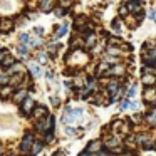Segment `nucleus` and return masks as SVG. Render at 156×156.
I'll return each instance as SVG.
<instances>
[{
	"instance_id": "20",
	"label": "nucleus",
	"mask_w": 156,
	"mask_h": 156,
	"mask_svg": "<svg viewBox=\"0 0 156 156\" xmlns=\"http://www.w3.org/2000/svg\"><path fill=\"white\" fill-rule=\"evenodd\" d=\"M128 108H131V99L126 98L124 101H122V104H121V109H128Z\"/></svg>"
},
{
	"instance_id": "14",
	"label": "nucleus",
	"mask_w": 156,
	"mask_h": 156,
	"mask_svg": "<svg viewBox=\"0 0 156 156\" xmlns=\"http://www.w3.org/2000/svg\"><path fill=\"white\" fill-rule=\"evenodd\" d=\"M118 144H119V139L114 138V136L106 139V146H108V148H112V146H118Z\"/></svg>"
},
{
	"instance_id": "8",
	"label": "nucleus",
	"mask_w": 156,
	"mask_h": 156,
	"mask_svg": "<svg viewBox=\"0 0 156 156\" xmlns=\"http://www.w3.org/2000/svg\"><path fill=\"white\" fill-rule=\"evenodd\" d=\"M144 119L149 126H156V111H149L148 114L144 116Z\"/></svg>"
},
{
	"instance_id": "22",
	"label": "nucleus",
	"mask_w": 156,
	"mask_h": 156,
	"mask_svg": "<svg viewBox=\"0 0 156 156\" xmlns=\"http://www.w3.org/2000/svg\"><path fill=\"white\" fill-rule=\"evenodd\" d=\"M34 30H35V34H37V35H42V34H44V29H42V27H35Z\"/></svg>"
},
{
	"instance_id": "28",
	"label": "nucleus",
	"mask_w": 156,
	"mask_h": 156,
	"mask_svg": "<svg viewBox=\"0 0 156 156\" xmlns=\"http://www.w3.org/2000/svg\"><path fill=\"white\" fill-rule=\"evenodd\" d=\"M47 77H49V79H54V74H52V71H47Z\"/></svg>"
},
{
	"instance_id": "9",
	"label": "nucleus",
	"mask_w": 156,
	"mask_h": 156,
	"mask_svg": "<svg viewBox=\"0 0 156 156\" xmlns=\"http://www.w3.org/2000/svg\"><path fill=\"white\" fill-rule=\"evenodd\" d=\"M54 2L55 0H42V4H41L42 12H51L52 7H54Z\"/></svg>"
},
{
	"instance_id": "6",
	"label": "nucleus",
	"mask_w": 156,
	"mask_h": 156,
	"mask_svg": "<svg viewBox=\"0 0 156 156\" xmlns=\"http://www.w3.org/2000/svg\"><path fill=\"white\" fill-rule=\"evenodd\" d=\"M106 89H108V92L111 94V98H112V96L118 94V91L121 89V82H119V81H111V82L108 84V87H106Z\"/></svg>"
},
{
	"instance_id": "16",
	"label": "nucleus",
	"mask_w": 156,
	"mask_h": 156,
	"mask_svg": "<svg viewBox=\"0 0 156 156\" xmlns=\"http://www.w3.org/2000/svg\"><path fill=\"white\" fill-rule=\"evenodd\" d=\"M20 42L24 44V47H25V45H29V44L32 42V39L29 37V34H22V35H20Z\"/></svg>"
},
{
	"instance_id": "17",
	"label": "nucleus",
	"mask_w": 156,
	"mask_h": 156,
	"mask_svg": "<svg viewBox=\"0 0 156 156\" xmlns=\"http://www.w3.org/2000/svg\"><path fill=\"white\" fill-rule=\"evenodd\" d=\"M24 98H27V92H25V91H19L17 94L14 96V99H15V101H17V102H20V101H22V99H24Z\"/></svg>"
},
{
	"instance_id": "15",
	"label": "nucleus",
	"mask_w": 156,
	"mask_h": 156,
	"mask_svg": "<svg viewBox=\"0 0 156 156\" xmlns=\"http://www.w3.org/2000/svg\"><path fill=\"white\" fill-rule=\"evenodd\" d=\"M66 34H67V24H64V25H62V27L59 29V32L54 35V37H55V39H59V37H62V35H66Z\"/></svg>"
},
{
	"instance_id": "4",
	"label": "nucleus",
	"mask_w": 156,
	"mask_h": 156,
	"mask_svg": "<svg viewBox=\"0 0 156 156\" xmlns=\"http://www.w3.org/2000/svg\"><path fill=\"white\" fill-rule=\"evenodd\" d=\"M86 151H87L89 154H92V153H101L102 151V141L101 139H94V141H91L87 144V148H86Z\"/></svg>"
},
{
	"instance_id": "19",
	"label": "nucleus",
	"mask_w": 156,
	"mask_h": 156,
	"mask_svg": "<svg viewBox=\"0 0 156 156\" xmlns=\"http://www.w3.org/2000/svg\"><path fill=\"white\" fill-rule=\"evenodd\" d=\"M10 64H14V57H10V55H7V57L2 61V66H10Z\"/></svg>"
},
{
	"instance_id": "7",
	"label": "nucleus",
	"mask_w": 156,
	"mask_h": 156,
	"mask_svg": "<svg viewBox=\"0 0 156 156\" xmlns=\"http://www.w3.org/2000/svg\"><path fill=\"white\" fill-rule=\"evenodd\" d=\"M32 108H34V99H32L30 96H27V98H25V101L22 102V111H24L25 114H29V112L32 111Z\"/></svg>"
},
{
	"instance_id": "33",
	"label": "nucleus",
	"mask_w": 156,
	"mask_h": 156,
	"mask_svg": "<svg viewBox=\"0 0 156 156\" xmlns=\"http://www.w3.org/2000/svg\"><path fill=\"white\" fill-rule=\"evenodd\" d=\"M111 156H116V154H111Z\"/></svg>"
},
{
	"instance_id": "13",
	"label": "nucleus",
	"mask_w": 156,
	"mask_h": 156,
	"mask_svg": "<svg viewBox=\"0 0 156 156\" xmlns=\"http://www.w3.org/2000/svg\"><path fill=\"white\" fill-rule=\"evenodd\" d=\"M29 71L32 76H41V67L37 64H29Z\"/></svg>"
},
{
	"instance_id": "26",
	"label": "nucleus",
	"mask_w": 156,
	"mask_h": 156,
	"mask_svg": "<svg viewBox=\"0 0 156 156\" xmlns=\"http://www.w3.org/2000/svg\"><path fill=\"white\" fill-rule=\"evenodd\" d=\"M51 101H52V104H54V106H59V99L57 98H52Z\"/></svg>"
},
{
	"instance_id": "23",
	"label": "nucleus",
	"mask_w": 156,
	"mask_h": 156,
	"mask_svg": "<svg viewBox=\"0 0 156 156\" xmlns=\"http://www.w3.org/2000/svg\"><path fill=\"white\" fill-rule=\"evenodd\" d=\"M149 19H151V20H156V10H154V9L149 12Z\"/></svg>"
},
{
	"instance_id": "32",
	"label": "nucleus",
	"mask_w": 156,
	"mask_h": 156,
	"mask_svg": "<svg viewBox=\"0 0 156 156\" xmlns=\"http://www.w3.org/2000/svg\"><path fill=\"white\" fill-rule=\"evenodd\" d=\"M0 154H2V149H0Z\"/></svg>"
},
{
	"instance_id": "3",
	"label": "nucleus",
	"mask_w": 156,
	"mask_h": 156,
	"mask_svg": "<svg viewBox=\"0 0 156 156\" xmlns=\"http://www.w3.org/2000/svg\"><path fill=\"white\" fill-rule=\"evenodd\" d=\"M143 99L148 104H156V87H146L143 92Z\"/></svg>"
},
{
	"instance_id": "2",
	"label": "nucleus",
	"mask_w": 156,
	"mask_h": 156,
	"mask_svg": "<svg viewBox=\"0 0 156 156\" xmlns=\"http://www.w3.org/2000/svg\"><path fill=\"white\" fill-rule=\"evenodd\" d=\"M126 9H128V12L141 14V10H143V0H128V2H126Z\"/></svg>"
},
{
	"instance_id": "18",
	"label": "nucleus",
	"mask_w": 156,
	"mask_h": 156,
	"mask_svg": "<svg viewBox=\"0 0 156 156\" xmlns=\"http://www.w3.org/2000/svg\"><path fill=\"white\" fill-rule=\"evenodd\" d=\"M112 29H114L116 34H119V32H121V22H119L118 19H116V20H112Z\"/></svg>"
},
{
	"instance_id": "12",
	"label": "nucleus",
	"mask_w": 156,
	"mask_h": 156,
	"mask_svg": "<svg viewBox=\"0 0 156 156\" xmlns=\"http://www.w3.org/2000/svg\"><path fill=\"white\" fill-rule=\"evenodd\" d=\"M136 92H138V84H133L131 87L128 89V92H126V98H128V99L134 98V96H136Z\"/></svg>"
},
{
	"instance_id": "11",
	"label": "nucleus",
	"mask_w": 156,
	"mask_h": 156,
	"mask_svg": "<svg viewBox=\"0 0 156 156\" xmlns=\"http://www.w3.org/2000/svg\"><path fill=\"white\" fill-rule=\"evenodd\" d=\"M12 20H2L0 22V30H5V32H9L12 29Z\"/></svg>"
},
{
	"instance_id": "30",
	"label": "nucleus",
	"mask_w": 156,
	"mask_h": 156,
	"mask_svg": "<svg viewBox=\"0 0 156 156\" xmlns=\"http://www.w3.org/2000/svg\"><path fill=\"white\" fill-rule=\"evenodd\" d=\"M54 156H66V154H64V151H57Z\"/></svg>"
},
{
	"instance_id": "5",
	"label": "nucleus",
	"mask_w": 156,
	"mask_h": 156,
	"mask_svg": "<svg viewBox=\"0 0 156 156\" xmlns=\"http://www.w3.org/2000/svg\"><path fill=\"white\" fill-rule=\"evenodd\" d=\"M32 146H34V136H32V134H27V136L24 138V141H22V146H20V148H22V151H24V153H29V151L32 149Z\"/></svg>"
},
{
	"instance_id": "24",
	"label": "nucleus",
	"mask_w": 156,
	"mask_h": 156,
	"mask_svg": "<svg viewBox=\"0 0 156 156\" xmlns=\"http://www.w3.org/2000/svg\"><path fill=\"white\" fill-rule=\"evenodd\" d=\"M119 14H121V15H126V14H128V9H126V5L119 9Z\"/></svg>"
},
{
	"instance_id": "1",
	"label": "nucleus",
	"mask_w": 156,
	"mask_h": 156,
	"mask_svg": "<svg viewBox=\"0 0 156 156\" xmlns=\"http://www.w3.org/2000/svg\"><path fill=\"white\" fill-rule=\"evenodd\" d=\"M141 82L146 86V87H154V84H156V72H143Z\"/></svg>"
},
{
	"instance_id": "29",
	"label": "nucleus",
	"mask_w": 156,
	"mask_h": 156,
	"mask_svg": "<svg viewBox=\"0 0 156 156\" xmlns=\"http://www.w3.org/2000/svg\"><path fill=\"white\" fill-rule=\"evenodd\" d=\"M55 14H57V15H62V14H64V10H62V9H57V10H55Z\"/></svg>"
},
{
	"instance_id": "25",
	"label": "nucleus",
	"mask_w": 156,
	"mask_h": 156,
	"mask_svg": "<svg viewBox=\"0 0 156 156\" xmlns=\"http://www.w3.org/2000/svg\"><path fill=\"white\" fill-rule=\"evenodd\" d=\"M45 57H47L45 54H41V55H39V61H41V62H45Z\"/></svg>"
},
{
	"instance_id": "21",
	"label": "nucleus",
	"mask_w": 156,
	"mask_h": 156,
	"mask_svg": "<svg viewBox=\"0 0 156 156\" xmlns=\"http://www.w3.org/2000/svg\"><path fill=\"white\" fill-rule=\"evenodd\" d=\"M41 148H42V144H41V143H37V144H34V146H32V149H30V151L34 153V154H37V153L41 151Z\"/></svg>"
},
{
	"instance_id": "10",
	"label": "nucleus",
	"mask_w": 156,
	"mask_h": 156,
	"mask_svg": "<svg viewBox=\"0 0 156 156\" xmlns=\"http://www.w3.org/2000/svg\"><path fill=\"white\" fill-rule=\"evenodd\" d=\"M86 45L87 47H94L96 45V34H87V39H86Z\"/></svg>"
},
{
	"instance_id": "27",
	"label": "nucleus",
	"mask_w": 156,
	"mask_h": 156,
	"mask_svg": "<svg viewBox=\"0 0 156 156\" xmlns=\"http://www.w3.org/2000/svg\"><path fill=\"white\" fill-rule=\"evenodd\" d=\"M9 92H10V87H5V89H4V91H2V94H4V96H7V94H9Z\"/></svg>"
},
{
	"instance_id": "31",
	"label": "nucleus",
	"mask_w": 156,
	"mask_h": 156,
	"mask_svg": "<svg viewBox=\"0 0 156 156\" xmlns=\"http://www.w3.org/2000/svg\"><path fill=\"white\" fill-rule=\"evenodd\" d=\"M79 156H91V154H89L87 151H84V153H81V154H79Z\"/></svg>"
}]
</instances>
